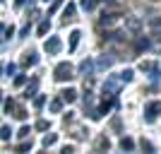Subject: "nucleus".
I'll return each instance as SVG.
<instances>
[]
</instances>
